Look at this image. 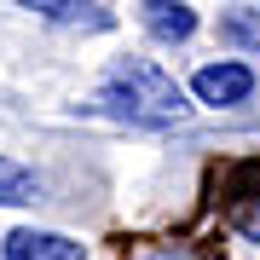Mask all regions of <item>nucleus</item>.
<instances>
[{
    "mask_svg": "<svg viewBox=\"0 0 260 260\" xmlns=\"http://www.w3.org/2000/svg\"><path fill=\"white\" fill-rule=\"evenodd\" d=\"M99 110L127 116V121H179L191 104H185V87L168 70H156L150 58H116L110 81L99 93Z\"/></svg>",
    "mask_w": 260,
    "mask_h": 260,
    "instance_id": "obj_1",
    "label": "nucleus"
},
{
    "mask_svg": "<svg viewBox=\"0 0 260 260\" xmlns=\"http://www.w3.org/2000/svg\"><path fill=\"white\" fill-rule=\"evenodd\" d=\"M191 93L203 99V104H220V110H232V104H243L254 93V70L249 64H232V58H225V64H203L191 75Z\"/></svg>",
    "mask_w": 260,
    "mask_h": 260,
    "instance_id": "obj_2",
    "label": "nucleus"
},
{
    "mask_svg": "<svg viewBox=\"0 0 260 260\" xmlns=\"http://www.w3.org/2000/svg\"><path fill=\"white\" fill-rule=\"evenodd\" d=\"M0 260H87V243H75V237H64V232L18 225V232L0 243Z\"/></svg>",
    "mask_w": 260,
    "mask_h": 260,
    "instance_id": "obj_3",
    "label": "nucleus"
},
{
    "mask_svg": "<svg viewBox=\"0 0 260 260\" xmlns=\"http://www.w3.org/2000/svg\"><path fill=\"white\" fill-rule=\"evenodd\" d=\"M23 12H35V18H47L58 29H87V35H104V29H116V18L93 0H23Z\"/></svg>",
    "mask_w": 260,
    "mask_h": 260,
    "instance_id": "obj_4",
    "label": "nucleus"
},
{
    "mask_svg": "<svg viewBox=\"0 0 260 260\" xmlns=\"http://www.w3.org/2000/svg\"><path fill=\"white\" fill-rule=\"evenodd\" d=\"M139 23L156 41H191L197 35V12L185 0H139Z\"/></svg>",
    "mask_w": 260,
    "mask_h": 260,
    "instance_id": "obj_5",
    "label": "nucleus"
},
{
    "mask_svg": "<svg viewBox=\"0 0 260 260\" xmlns=\"http://www.w3.org/2000/svg\"><path fill=\"white\" fill-rule=\"evenodd\" d=\"M29 203H41V174L0 156V208H29Z\"/></svg>",
    "mask_w": 260,
    "mask_h": 260,
    "instance_id": "obj_6",
    "label": "nucleus"
},
{
    "mask_svg": "<svg viewBox=\"0 0 260 260\" xmlns=\"http://www.w3.org/2000/svg\"><path fill=\"white\" fill-rule=\"evenodd\" d=\"M220 41H232V47H260V18H220Z\"/></svg>",
    "mask_w": 260,
    "mask_h": 260,
    "instance_id": "obj_7",
    "label": "nucleus"
},
{
    "mask_svg": "<svg viewBox=\"0 0 260 260\" xmlns=\"http://www.w3.org/2000/svg\"><path fill=\"white\" fill-rule=\"evenodd\" d=\"M237 232H243V237H254V243H260V203H254V208H243V214H237Z\"/></svg>",
    "mask_w": 260,
    "mask_h": 260,
    "instance_id": "obj_8",
    "label": "nucleus"
}]
</instances>
